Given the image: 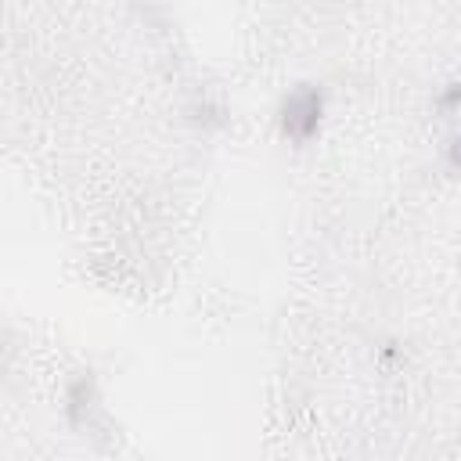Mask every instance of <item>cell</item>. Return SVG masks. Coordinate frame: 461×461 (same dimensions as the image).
I'll use <instances>...</instances> for the list:
<instances>
[{
  "instance_id": "1",
  "label": "cell",
  "mask_w": 461,
  "mask_h": 461,
  "mask_svg": "<svg viewBox=\"0 0 461 461\" xmlns=\"http://www.w3.org/2000/svg\"><path fill=\"white\" fill-rule=\"evenodd\" d=\"M321 119H324V90H321L317 83H299V86H292V90L281 97L277 126H281V133H285L288 140L306 144L310 137H317Z\"/></svg>"
},
{
  "instance_id": "2",
  "label": "cell",
  "mask_w": 461,
  "mask_h": 461,
  "mask_svg": "<svg viewBox=\"0 0 461 461\" xmlns=\"http://www.w3.org/2000/svg\"><path fill=\"white\" fill-rule=\"evenodd\" d=\"M439 108H443V112H461V83H457V79L439 90Z\"/></svg>"
},
{
  "instance_id": "3",
  "label": "cell",
  "mask_w": 461,
  "mask_h": 461,
  "mask_svg": "<svg viewBox=\"0 0 461 461\" xmlns=\"http://www.w3.org/2000/svg\"><path fill=\"white\" fill-rule=\"evenodd\" d=\"M447 162H450V169L461 173V137H454V140L447 144Z\"/></svg>"
}]
</instances>
